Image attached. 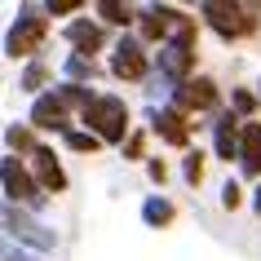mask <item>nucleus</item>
Wrapping results in <instances>:
<instances>
[{"label":"nucleus","instance_id":"obj_30","mask_svg":"<svg viewBox=\"0 0 261 261\" xmlns=\"http://www.w3.org/2000/svg\"><path fill=\"white\" fill-rule=\"evenodd\" d=\"M252 93H257V102H261V80H257V89H252Z\"/></svg>","mask_w":261,"mask_h":261},{"label":"nucleus","instance_id":"obj_1","mask_svg":"<svg viewBox=\"0 0 261 261\" xmlns=\"http://www.w3.org/2000/svg\"><path fill=\"white\" fill-rule=\"evenodd\" d=\"M84 133H93L102 146H124V138L133 133V120H128V102L120 93H93L80 107V124Z\"/></svg>","mask_w":261,"mask_h":261},{"label":"nucleus","instance_id":"obj_16","mask_svg":"<svg viewBox=\"0 0 261 261\" xmlns=\"http://www.w3.org/2000/svg\"><path fill=\"white\" fill-rule=\"evenodd\" d=\"M93 18L102 22V27L128 31L133 22H138V5H124V0H97V5H93Z\"/></svg>","mask_w":261,"mask_h":261},{"label":"nucleus","instance_id":"obj_13","mask_svg":"<svg viewBox=\"0 0 261 261\" xmlns=\"http://www.w3.org/2000/svg\"><path fill=\"white\" fill-rule=\"evenodd\" d=\"M239 124L244 120H234L230 111H217L213 124H208L213 128V155H217L221 164H234L239 160Z\"/></svg>","mask_w":261,"mask_h":261},{"label":"nucleus","instance_id":"obj_27","mask_svg":"<svg viewBox=\"0 0 261 261\" xmlns=\"http://www.w3.org/2000/svg\"><path fill=\"white\" fill-rule=\"evenodd\" d=\"M146 177H151L155 186H164V181H168V164H164V160H151V155H146Z\"/></svg>","mask_w":261,"mask_h":261},{"label":"nucleus","instance_id":"obj_19","mask_svg":"<svg viewBox=\"0 0 261 261\" xmlns=\"http://www.w3.org/2000/svg\"><path fill=\"white\" fill-rule=\"evenodd\" d=\"M62 75H67V84H89L97 75V62H89V58H80V54H67Z\"/></svg>","mask_w":261,"mask_h":261},{"label":"nucleus","instance_id":"obj_4","mask_svg":"<svg viewBox=\"0 0 261 261\" xmlns=\"http://www.w3.org/2000/svg\"><path fill=\"white\" fill-rule=\"evenodd\" d=\"M0 195H5V204H14V208H44L49 204V195L36 186V177H31V168L27 160H18V155H5L0 160Z\"/></svg>","mask_w":261,"mask_h":261},{"label":"nucleus","instance_id":"obj_17","mask_svg":"<svg viewBox=\"0 0 261 261\" xmlns=\"http://www.w3.org/2000/svg\"><path fill=\"white\" fill-rule=\"evenodd\" d=\"M142 221H146L151 230H168V226L177 221V204H173L168 195H146V199H142Z\"/></svg>","mask_w":261,"mask_h":261},{"label":"nucleus","instance_id":"obj_15","mask_svg":"<svg viewBox=\"0 0 261 261\" xmlns=\"http://www.w3.org/2000/svg\"><path fill=\"white\" fill-rule=\"evenodd\" d=\"M151 128H155V138L168 142V146H186V142H191V124H186V115H177L173 107H155L151 111Z\"/></svg>","mask_w":261,"mask_h":261},{"label":"nucleus","instance_id":"obj_8","mask_svg":"<svg viewBox=\"0 0 261 261\" xmlns=\"http://www.w3.org/2000/svg\"><path fill=\"white\" fill-rule=\"evenodd\" d=\"M217 102H221V89L213 84V75H191V80H181L173 89V102L168 107L177 111V115H217Z\"/></svg>","mask_w":261,"mask_h":261},{"label":"nucleus","instance_id":"obj_6","mask_svg":"<svg viewBox=\"0 0 261 261\" xmlns=\"http://www.w3.org/2000/svg\"><path fill=\"white\" fill-rule=\"evenodd\" d=\"M0 226H5V234H9L14 244H22V248H36V252H54L58 248V234L49 230L44 221H36L27 208L0 204Z\"/></svg>","mask_w":261,"mask_h":261},{"label":"nucleus","instance_id":"obj_20","mask_svg":"<svg viewBox=\"0 0 261 261\" xmlns=\"http://www.w3.org/2000/svg\"><path fill=\"white\" fill-rule=\"evenodd\" d=\"M257 93H252V89H248V84H239V89H230V115L234 120H252V115H257Z\"/></svg>","mask_w":261,"mask_h":261},{"label":"nucleus","instance_id":"obj_11","mask_svg":"<svg viewBox=\"0 0 261 261\" xmlns=\"http://www.w3.org/2000/svg\"><path fill=\"white\" fill-rule=\"evenodd\" d=\"M181 18V9H173V5H142L138 9V36L142 44H164L168 36H173V22Z\"/></svg>","mask_w":261,"mask_h":261},{"label":"nucleus","instance_id":"obj_29","mask_svg":"<svg viewBox=\"0 0 261 261\" xmlns=\"http://www.w3.org/2000/svg\"><path fill=\"white\" fill-rule=\"evenodd\" d=\"M252 213L261 217V181H257V191H252Z\"/></svg>","mask_w":261,"mask_h":261},{"label":"nucleus","instance_id":"obj_22","mask_svg":"<svg viewBox=\"0 0 261 261\" xmlns=\"http://www.w3.org/2000/svg\"><path fill=\"white\" fill-rule=\"evenodd\" d=\"M204 160H208V155L195 151V146L181 155V181H186V186H199V181H204Z\"/></svg>","mask_w":261,"mask_h":261},{"label":"nucleus","instance_id":"obj_21","mask_svg":"<svg viewBox=\"0 0 261 261\" xmlns=\"http://www.w3.org/2000/svg\"><path fill=\"white\" fill-rule=\"evenodd\" d=\"M22 89L27 93H44L49 89V67H44L40 58H31L27 67H22Z\"/></svg>","mask_w":261,"mask_h":261},{"label":"nucleus","instance_id":"obj_10","mask_svg":"<svg viewBox=\"0 0 261 261\" xmlns=\"http://www.w3.org/2000/svg\"><path fill=\"white\" fill-rule=\"evenodd\" d=\"M31 160V177H36V186H40L44 195H62L67 191V168H62V160H58V151L49 146V142H36V151L27 155Z\"/></svg>","mask_w":261,"mask_h":261},{"label":"nucleus","instance_id":"obj_23","mask_svg":"<svg viewBox=\"0 0 261 261\" xmlns=\"http://www.w3.org/2000/svg\"><path fill=\"white\" fill-rule=\"evenodd\" d=\"M62 142H67V151H75V155H93V151H102V142H97L93 133H84V128H71Z\"/></svg>","mask_w":261,"mask_h":261},{"label":"nucleus","instance_id":"obj_28","mask_svg":"<svg viewBox=\"0 0 261 261\" xmlns=\"http://www.w3.org/2000/svg\"><path fill=\"white\" fill-rule=\"evenodd\" d=\"M0 261H44V257H36V252H22V248H14V244H0Z\"/></svg>","mask_w":261,"mask_h":261},{"label":"nucleus","instance_id":"obj_14","mask_svg":"<svg viewBox=\"0 0 261 261\" xmlns=\"http://www.w3.org/2000/svg\"><path fill=\"white\" fill-rule=\"evenodd\" d=\"M239 173L248 181H261V124L257 120H244L239 124Z\"/></svg>","mask_w":261,"mask_h":261},{"label":"nucleus","instance_id":"obj_12","mask_svg":"<svg viewBox=\"0 0 261 261\" xmlns=\"http://www.w3.org/2000/svg\"><path fill=\"white\" fill-rule=\"evenodd\" d=\"M67 44H71V54H80L93 62L102 49H107V27L97 22V18H71L67 22Z\"/></svg>","mask_w":261,"mask_h":261},{"label":"nucleus","instance_id":"obj_2","mask_svg":"<svg viewBox=\"0 0 261 261\" xmlns=\"http://www.w3.org/2000/svg\"><path fill=\"white\" fill-rule=\"evenodd\" d=\"M195 18L181 14L177 22H173V36L164 40V49H160V58H155V71L164 75L168 89H177L181 80H191L195 75Z\"/></svg>","mask_w":261,"mask_h":261},{"label":"nucleus","instance_id":"obj_7","mask_svg":"<svg viewBox=\"0 0 261 261\" xmlns=\"http://www.w3.org/2000/svg\"><path fill=\"white\" fill-rule=\"evenodd\" d=\"M107 71L115 75V80H124V84H142L146 75H151V58H146V44H142L133 31H124L120 40L111 44Z\"/></svg>","mask_w":261,"mask_h":261},{"label":"nucleus","instance_id":"obj_25","mask_svg":"<svg viewBox=\"0 0 261 261\" xmlns=\"http://www.w3.org/2000/svg\"><path fill=\"white\" fill-rule=\"evenodd\" d=\"M244 204V181H226V186H221V208H226V213H234V208Z\"/></svg>","mask_w":261,"mask_h":261},{"label":"nucleus","instance_id":"obj_5","mask_svg":"<svg viewBox=\"0 0 261 261\" xmlns=\"http://www.w3.org/2000/svg\"><path fill=\"white\" fill-rule=\"evenodd\" d=\"M199 18H204V27L213 36H221V40H244V36H252L261 27L257 18H252V9L248 5H234V0H208V5H199Z\"/></svg>","mask_w":261,"mask_h":261},{"label":"nucleus","instance_id":"obj_18","mask_svg":"<svg viewBox=\"0 0 261 261\" xmlns=\"http://www.w3.org/2000/svg\"><path fill=\"white\" fill-rule=\"evenodd\" d=\"M5 146H9V155H18V160L31 155L36 151V128H31V124H9V128H5Z\"/></svg>","mask_w":261,"mask_h":261},{"label":"nucleus","instance_id":"obj_3","mask_svg":"<svg viewBox=\"0 0 261 261\" xmlns=\"http://www.w3.org/2000/svg\"><path fill=\"white\" fill-rule=\"evenodd\" d=\"M44 36H49V22H44L40 5H22V9H18V18L9 22V31H5L0 49H5V58L31 62V58H40V49H44Z\"/></svg>","mask_w":261,"mask_h":261},{"label":"nucleus","instance_id":"obj_9","mask_svg":"<svg viewBox=\"0 0 261 261\" xmlns=\"http://www.w3.org/2000/svg\"><path fill=\"white\" fill-rule=\"evenodd\" d=\"M75 115H71V107L67 102H62V93H58V89H44V93H36V102H31V128H36V133H62V138H67L71 128H75Z\"/></svg>","mask_w":261,"mask_h":261},{"label":"nucleus","instance_id":"obj_24","mask_svg":"<svg viewBox=\"0 0 261 261\" xmlns=\"http://www.w3.org/2000/svg\"><path fill=\"white\" fill-rule=\"evenodd\" d=\"M124 160H128V164H142V160H146V128H133V133H128V138H124Z\"/></svg>","mask_w":261,"mask_h":261},{"label":"nucleus","instance_id":"obj_26","mask_svg":"<svg viewBox=\"0 0 261 261\" xmlns=\"http://www.w3.org/2000/svg\"><path fill=\"white\" fill-rule=\"evenodd\" d=\"M40 14H54V18H62V14H80V0H44Z\"/></svg>","mask_w":261,"mask_h":261}]
</instances>
